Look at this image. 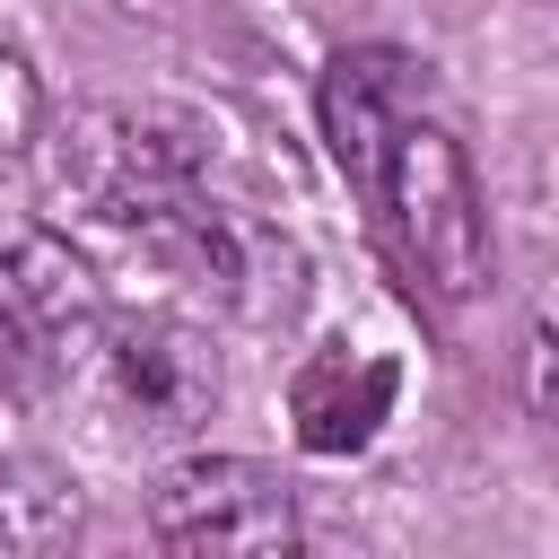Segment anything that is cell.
Segmentation results:
<instances>
[{"instance_id":"cell-4","label":"cell","mask_w":559,"mask_h":559,"mask_svg":"<svg viewBox=\"0 0 559 559\" xmlns=\"http://www.w3.org/2000/svg\"><path fill=\"white\" fill-rule=\"evenodd\" d=\"M96 367L114 376L122 411H140V428H192L218 402V367L183 323H105L96 332Z\"/></svg>"},{"instance_id":"cell-9","label":"cell","mask_w":559,"mask_h":559,"mask_svg":"<svg viewBox=\"0 0 559 559\" xmlns=\"http://www.w3.org/2000/svg\"><path fill=\"white\" fill-rule=\"evenodd\" d=\"M542 411H550V428H559V349H542Z\"/></svg>"},{"instance_id":"cell-2","label":"cell","mask_w":559,"mask_h":559,"mask_svg":"<svg viewBox=\"0 0 559 559\" xmlns=\"http://www.w3.org/2000/svg\"><path fill=\"white\" fill-rule=\"evenodd\" d=\"M148 533H157V550H183V559H271V550L306 542L288 480L245 454L175 463L148 498Z\"/></svg>"},{"instance_id":"cell-3","label":"cell","mask_w":559,"mask_h":559,"mask_svg":"<svg viewBox=\"0 0 559 559\" xmlns=\"http://www.w3.org/2000/svg\"><path fill=\"white\" fill-rule=\"evenodd\" d=\"M96 332H105V297H96V271L79 262V245L52 227H0V341H9V358L79 367V358H96Z\"/></svg>"},{"instance_id":"cell-10","label":"cell","mask_w":559,"mask_h":559,"mask_svg":"<svg viewBox=\"0 0 559 559\" xmlns=\"http://www.w3.org/2000/svg\"><path fill=\"white\" fill-rule=\"evenodd\" d=\"M9 376H17V358H9V341H0V402H9Z\"/></svg>"},{"instance_id":"cell-1","label":"cell","mask_w":559,"mask_h":559,"mask_svg":"<svg viewBox=\"0 0 559 559\" xmlns=\"http://www.w3.org/2000/svg\"><path fill=\"white\" fill-rule=\"evenodd\" d=\"M376 201L393 210V236H402L411 271L437 297H480V280H489V210H480L472 157L454 148L445 122H419V114L393 122Z\"/></svg>"},{"instance_id":"cell-8","label":"cell","mask_w":559,"mask_h":559,"mask_svg":"<svg viewBox=\"0 0 559 559\" xmlns=\"http://www.w3.org/2000/svg\"><path fill=\"white\" fill-rule=\"evenodd\" d=\"M35 114H44V96H35L26 61H17V52H0V148H26Z\"/></svg>"},{"instance_id":"cell-7","label":"cell","mask_w":559,"mask_h":559,"mask_svg":"<svg viewBox=\"0 0 559 559\" xmlns=\"http://www.w3.org/2000/svg\"><path fill=\"white\" fill-rule=\"evenodd\" d=\"M79 533V489L44 463H9L0 472V550H52Z\"/></svg>"},{"instance_id":"cell-5","label":"cell","mask_w":559,"mask_h":559,"mask_svg":"<svg viewBox=\"0 0 559 559\" xmlns=\"http://www.w3.org/2000/svg\"><path fill=\"white\" fill-rule=\"evenodd\" d=\"M393 358H367V349H323L297 367L288 384V419H297V445L306 454H358L384 419H393Z\"/></svg>"},{"instance_id":"cell-6","label":"cell","mask_w":559,"mask_h":559,"mask_svg":"<svg viewBox=\"0 0 559 559\" xmlns=\"http://www.w3.org/2000/svg\"><path fill=\"white\" fill-rule=\"evenodd\" d=\"M402 87H411V61L402 52H341L323 70V131H332V157L349 183L376 192L384 175V140L402 122Z\"/></svg>"}]
</instances>
